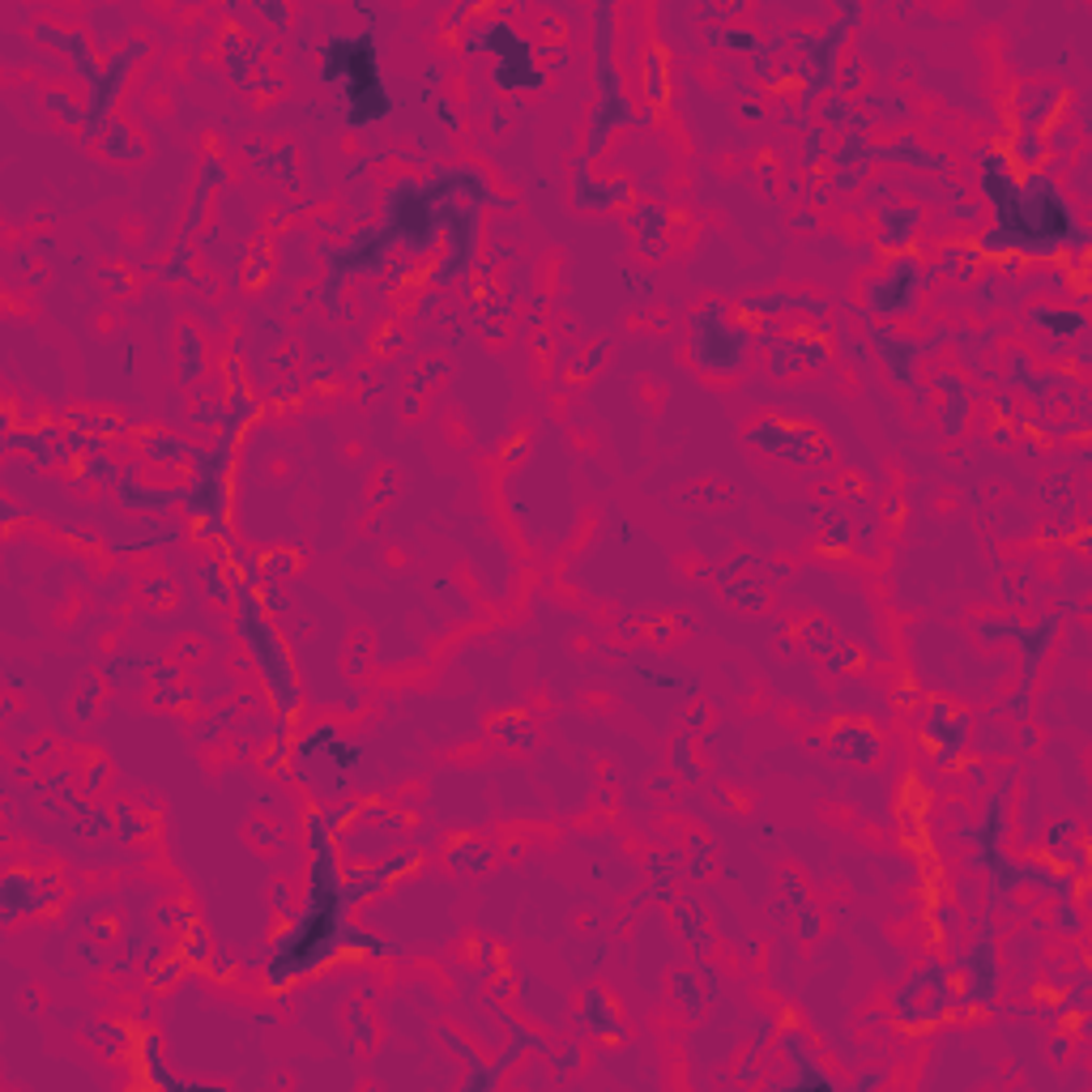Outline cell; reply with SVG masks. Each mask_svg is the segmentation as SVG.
Wrapping results in <instances>:
<instances>
[{
	"label": "cell",
	"mask_w": 1092,
	"mask_h": 1092,
	"mask_svg": "<svg viewBox=\"0 0 1092 1092\" xmlns=\"http://www.w3.org/2000/svg\"><path fill=\"white\" fill-rule=\"evenodd\" d=\"M1033 321H1037V325H1050V329L1059 334V342H1063V338H1072V334H1084V312H1080V308L1059 312V316H1054V312H1046V308H1037V312H1033Z\"/></svg>",
	"instance_id": "cell-5"
},
{
	"label": "cell",
	"mask_w": 1092,
	"mask_h": 1092,
	"mask_svg": "<svg viewBox=\"0 0 1092 1092\" xmlns=\"http://www.w3.org/2000/svg\"><path fill=\"white\" fill-rule=\"evenodd\" d=\"M231 590H236V598H240L236 632H240V640L247 644V653H252V662H256V670H260V679H265V687H269V696H273V705H278V713H282V734H286V726L295 722V709H299V683H295L290 653H286L282 636L273 632V623H269V614H265V602H260L256 585H252L247 577H240V572H231Z\"/></svg>",
	"instance_id": "cell-1"
},
{
	"label": "cell",
	"mask_w": 1092,
	"mask_h": 1092,
	"mask_svg": "<svg viewBox=\"0 0 1092 1092\" xmlns=\"http://www.w3.org/2000/svg\"><path fill=\"white\" fill-rule=\"evenodd\" d=\"M644 95H649L657 108H666V95H670V73H666V52H662L657 43L644 52Z\"/></svg>",
	"instance_id": "cell-4"
},
{
	"label": "cell",
	"mask_w": 1092,
	"mask_h": 1092,
	"mask_svg": "<svg viewBox=\"0 0 1092 1092\" xmlns=\"http://www.w3.org/2000/svg\"><path fill=\"white\" fill-rule=\"evenodd\" d=\"M260 13H265L269 22H278V26H286V22H290V9H286V4H260Z\"/></svg>",
	"instance_id": "cell-6"
},
{
	"label": "cell",
	"mask_w": 1092,
	"mask_h": 1092,
	"mask_svg": "<svg viewBox=\"0 0 1092 1092\" xmlns=\"http://www.w3.org/2000/svg\"><path fill=\"white\" fill-rule=\"evenodd\" d=\"M913 286H918V278H913V265L905 260V265H896L888 278L870 282V308H875V312H909Z\"/></svg>",
	"instance_id": "cell-3"
},
{
	"label": "cell",
	"mask_w": 1092,
	"mask_h": 1092,
	"mask_svg": "<svg viewBox=\"0 0 1092 1092\" xmlns=\"http://www.w3.org/2000/svg\"><path fill=\"white\" fill-rule=\"evenodd\" d=\"M321 69L325 82L346 99V120L355 128L388 116V90L380 82L371 34H334L321 47Z\"/></svg>",
	"instance_id": "cell-2"
}]
</instances>
